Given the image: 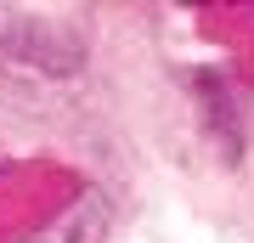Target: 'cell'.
Segmentation results:
<instances>
[{"instance_id":"cell-1","label":"cell","mask_w":254,"mask_h":243,"mask_svg":"<svg viewBox=\"0 0 254 243\" xmlns=\"http://www.w3.org/2000/svg\"><path fill=\"white\" fill-rule=\"evenodd\" d=\"M0 51L17 57V63L46 68V74H79L85 68V45L23 6H0Z\"/></svg>"},{"instance_id":"cell-2","label":"cell","mask_w":254,"mask_h":243,"mask_svg":"<svg viewBox=\"0 0 254 243\" xmlns=\"http://www.w3.org/2000/svg\"><path fill=\"white\" fill-rule=\"evenodd\" d=\"M108 232H113V198L91 187V192H79L51 226H40L34 243H108Z\"/></svg>"},{"instance_id":"cell-3","label":"cell","mask_w":254,"mask_h":243,"mask_svg":"<svg viewBox=\"0 0 254 243\" xmlns=\"http://www.w3.org/2000/svg\"><path fill=\"white\" fill-rule=\"evenodd\" d=\"M192 90H198V102H203V113H209V130L226 142V153H237V113H232V90H226V80L198 74V80H192Z\"/></svg>"}]
</instances>
